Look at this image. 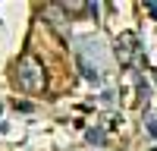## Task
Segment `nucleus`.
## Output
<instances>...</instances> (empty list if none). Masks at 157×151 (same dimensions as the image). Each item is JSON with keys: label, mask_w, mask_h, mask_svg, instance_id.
<instances>
[{"label": "nucleus", "mask_w": 157, "mask_h": 151, "mask_svg": "<svg viewBox=\"0 0 157 151\" xmlns=\"http://www.w3.org/2000/svg\"><path fill=\"white\" fill-rule=\"evenodd\" d=\"M13 82H16L19 91L25 95H41L44 88H47V72H44V63L38 60L35 54H25L19 57V63L13 66Z\"/></svg>", "instance_id": "obj_1"}, {"label": "nucleus", "mask_w": 157, "mask_h": 151, "mask_svg": "<svg viewBox=\"0 0 157 151\" xmlns=\"http://www.w3.org/2000/svg\"><path fill=\"white\" fill-rule=\"evenodd\" d=\"M135 44H138L135 32H123L120 38H116V57H120V63H123V66H129V63H132V54H135Z\"/></svg>", "instance_id": "obj_2"}, {"label": "nucleus", "mask_w": 157, "mask_h": 151, "mask_svg": "<svg viewBox=\"0 0 157 151\" xmlns=\"http://www.w3.org/2000/svg\"><path fill=\"white\" fill-rule=\"evenodd\" d=\"M88 138H91V142H104V132H101V129H91Z\"/></svg>", "instance_id": "obj_3"}, {"label": "nucleus", "mask_w": 157, "mask_h": 151, "mask_svg": "<svg viewBox=\"0 0 157 151\" xmlns=\"http://www.w3.org/2000/svg\"><path fill=\"white\" fill-rule=\"evenodd\" d=\"M148 6V13H151V16H157V3H145Z\"/></svg>", "instance_id": "obj_4"}]
</instances>
